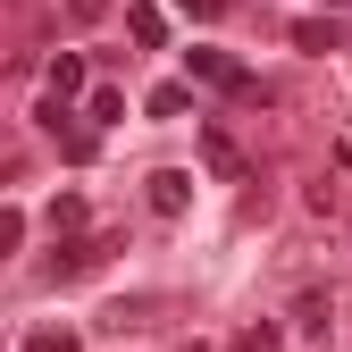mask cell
Segmentation results:
<instances>
[{"instance_id":"d6986e66","label":"cell","mask_w":352,"mask_h":352,"mask_svg":"<svg viewBox=\"0 0 352 352\" xmlns=\"http://www.w3.org/2000/svg\"><path fill=\"white\" fill-rule=\"evenodd\" d=\"M176 9H193V17H218V9H227V0H176Z\"/></svg>"},{"instance_id":"5bb4252c","label":"cell","mask_w":352,"mask_h":352,"mask_svg":"<svg viewBox=\"0 0 352 352\" xmlns=\"http://www.w3.org/2000/svg\"><path fill=\"white\" fill-rule=\"evenodd\" d=\"M25 352H76V327H34Z\"/></svg>"},{"instance_id":"30bf717a","label":"cell","mask_w":352,"mask_h":352,"mask_svg":"<svg viewBox=\"0 0 352 352\" xmlns=\"http://www.w3.org/2000/svg\"><path fill=\"white\" fill-rule=\"evenodd\" d=\"M84 218H93V210H84V193H51V227H67V235H84Z\"/></svg>"},{"instance_id":"6da1fadb","label":"cell","mask_w":352,"mask_h":352,"mask_svg":"<svg viewBox=\"0 0 352 352\" xmlns=\"http://www.w3.org/2000/svg\"><path fill=\"white\" fill-rule=\"evenodd\" d=\"M168 319H176L168 294H118V302H101V327H109V336H151V327H168Z\"/></svg>"},{"instance_id":"8fae6325","label":"cell","mask_w":352,"mask_h":352,"mask_svg":"<svg viewBox=\"0 0 352 352\" xmlns=\"http://www.w3.org/2000/svg\"><path fill=\"white\" fill-rule=\"evenodd\" d=\"M294 327H302V336H327V294H302V302H294Z\"/></svg>"},{"instance_id":"ba28073f","label":"cell","mask_w":352,"mask_h":352,"mask_svg":"<svg viewBox=\"0 0 352 352\" xmlns=\"http://www.w3.org/2000/svg\"><path fill=\"white\" fill-rule=\"evenodd\" d=\"M34 126H42V135H59V143L76 135V118H67V101H51V93H42V101H34Z\"/></svg>"},{"instance_id":"7a4b0ae2","label":"cell","mask_w":352,"mask_h":352,"mask_svg":"<svg viewBox=\"0 0 352 352\" xmlns=\"http://www.w3.org/2000/svg\"><path fill=\"white\" fill-rule=\"evenodd\" d=\"M185 67H193V76H201V84H227V93H243V101H252V93H260V84H252V76H243V67H235V59H227V51H185Z\"/></svg>"},{"instance_id":"3957f363","label":"cell","mask_w":352,"mask_h":352,"mask_svg":"<svg viewBox=\"0 0 352 352\" xmlns=\"http://www.w3.org/2000/svg\"><path fill=\"white\" fill-rule=\"evenodd\" d=\"M143 193H151L160 218H176V210L193 201V176H185V168H151V185H143Z\"/></svg>"},{"instance_id":"e0dca14e","label":"cell","mask_w":352,"mask_h":352,"mask_svg":"<svg viewBox=\"0 0 352 352\" xmlns=\"http://www.w3.org/2000/svg\"><path fill=\"white\" fill-rule=\"evenodd\" d=\"M269 344H277V327H243V336H235L227 352H269Z\"/></svg>"},{"instance_id":"5b68a950","label":"cell","mask_w":352,"mask_h":352,"mask_svg":"<svg viewBox=\"0 0 352 352\" xmlns=\"http://www.w3.org/2000/svg\"><path fill=\"white\" fill-rule=\"evenodd\" d=\"M126 34H135L143 51H160V42H168V17L151 9V0H135V9H126Z\"/></svg>"},{"instance_id":"7c38bea8","label":"cell","mask_w":352,"mask_h":352,"mask_svg":"<svg viewBox=\"0 0 352 352\" xmlns=\"http://www.w3.org/2000/svg\"><path fill=\"white\" fill-rule=\"evenodd\" d=\"M126 118V93H118V84H93V126H118Z\"/></svg>"},{"instance_id":"277c9868","label":"cell","mask_w":352,"mask_h":352,"mask_svg":"<svg viewBox=\"0 0 352 352\" xmlns=\"http://www.w3.org/2000/svg\"><path fill=\"white\" fill-rule=\"evenodd\" d=\"M294 51H344V25L336 17H302L294 25Z\"/></svg>"},{"instance_id":"ac0fdd59","label":"cell","mask_w":352,"mask_h":352,"mask_svg":"<svg viewBox=\"0 0 352 352\" xmlns=\"http://www.w3.org/2000/svg\"><path fill=\"white\" fill-rule=\"evenodd\" d=\"M17 168H25V151H17V143H0V185H9Z\"/></svg>"},{"instance_id":"2e32d148","label":"cell","mask_w":352,"mask_h":352,"mask_svg":"<svg viewBox=\"0 0 352 352\" xmlns=\"http://www.w3.org/2000/svg\"><path fill=\"white\" fill-rule=\"evenodd\" d=\"M59 151H67V160H76V168H84V160H101V135H84V126H76V135H67V143H59Z\"/></svg>"},{"instance_id":"8992f818","label":"cell","mask_w":352,"mask_h":352,"mask_svg":"<svg viewBox=\"0 0 352 352\" xmlns=\"http://www.w3.org/2000/svg\"><path fill=\"white\" fill-rule=\"evenodd\" d=\"M143 109H151V118H185V109H193V84H176V76L151 84V101H143Z\"/></svg>"},{"instance_id":"52a82bcc","label":"cell","mask_w":352,"mask_h":352,"mask_svg":"<svg viewBox=\"0 0 352 352\" xmlns=\"http://www.w3.org/2000/svg\"><path fill=\"white\" fill-rule=\"evenodd\" d=\"M67 93H84V59H76V51L51 59V101H67Z\"/></svg>"},{"instance_id":"4fadbf2b","label":"cell","mask_w":352,"mask_h":352,"mask_svg":"<svg viewBox=\"0 0 352 352\" xmlns=\"http://www.w3.org/2000/svg\"><path fill=\"white\" fill-rule=\"evenodd\" d=\"M25 252V210H0V260Z\"/></svg>"},{"instance_id":"9a60e30c","label":"cell","mask_w":352,"mask_h":352,"mask_svg":"<svg viewBox=\"0 0 352 352\" xmlns=\"http://www.w3.org/2000/svg\"><path fill=\"white\" fill-rule=\"evenodd\" d=\"M59 9H67V25H101V17H109V0H59Z\"/></svg>"},{"instance_id":"9c48e42d","label":"cell","mask_w":352,"mask_h":352,"mask_svg":"<svg viewBox=\"0 0 352 352\" xmlns=\"http://www.w3.org/2000/svg\"><path fill=\"white\" fill-rule=\"evenodd\" d=\"M201 160H210L218 176H235V185H243V151H235L227 135H210V143H201Z\"/></svg>"}]
</instances>
